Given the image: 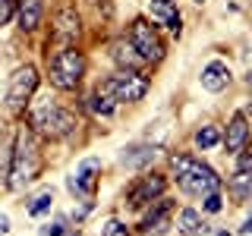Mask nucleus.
Segmentation results:
<instances>
[{
    "instance_id": "f257e3e1",
    "label": "nucleus",
    "mask_w": 252,
    "mask_h": 236,
    "mask_svg": "<svg viewBox=\"0 0 252 236\" xmlns=\"http://www.w3.org/2000/svg\"><path fill=\"white\" fill-rule=\"evenodd\" d=\"M29 129L35 136H44V139H66L69 132L79 126L76 114H69L66 107H60L57 101L51 98H41V101H29Z\"/></svg>"
},
{
    "instance_id": "f03ea898",
    "label": "nucleus",
    "mask_w": 252,
    "mask_h": 236,
    "mask_svg": "<svg viewBox=\"0 0 252 236\" xmlns=\"http://www.w3.org/2000/svg\"><path fill=\"white\" fill-rule=\"evenodd\" d=\"M41 177V145L29 126H19L13 142V167H10V189H26Z\"/></svg>"
},
{
    "instance_id": "7ed1b4c3",
    "label": "nucleus",
    "mask_w": 252,
    "mask_h": 236,
    "mask_svg": "<svg viewBox=\"0 0 252 236\" xmlns=\"http://www.w3.org/2000/svg\"><path fill=\"white\" fill-rule=\"evenodd\" d=\"M170 167H173V177H177V186L183 189L186 195H199L202 199V195L220 189V177L208 167V164L195 161L192 154H173Z\"/></svg>"
},
{
    "instance_id": "20e7f679",
    "label": "nucleus",
    "mask_w": 252,
    "mask_h": 236,
    "mask_svg": "<svg viewBox=\"0 0 252 236\" xmlns=\"http://www.w3.org/2000/svg\"><path fill=\"white\" fill-rule=\"evenodd\" d=\"M82 76H85V57H82V51H76V47H63V51H57L51 57V82L57 85L60 91L79 88Z\"/></svg>"
},
{
    "instance_id": "39448f33",
    "label": "nucleus",
    "mask_w": 252,
    "mask_h": 236,
    "mask_svg": "<svg viewBox=\"0 0 252 236\" xmlns=\"http://www.w3.org/2000/svg\"><path fill=\"white\" fill-rule=\"evenodd\" d=\"M98 91H104L107 98H114L117 104H132V101H142L148 91V79L136 73V69H120V73L107 76L104 82L98 85Z\"/></svg>"
},
{
    "instance_id": "423d86ee",
    "label": "nucleus",
    "mask_w": 252,
    "mask_h": 236,
    "mask_svg": "<svg viewBox=\"0 0 252 236\" xmlns=\"http://www.w3.org/2000/svg\"><path fill=\"white\" fill-rule=\"evenodd\" d=\"M35 88H38V69L32 66V63H26V66H19L10 76V85H6V107H10L13 114L26 110Z\"/></svg>"
},
{
    "instance_id": "0eeeda50",
    "label": "nucleus",
    "mask_w": 252,
    "mask_h": 236,
    "mask_svg": "<svg viewBox=\"0 0 252 236\" xmlns=\"http://www.w3.org/2000/svg\"><path fill=\"white\" fill-rule=\"evenodd\" d=\"M129 44L136 47V54L145 63L164 57V41H161L158 29L148 19H132V26H129Z\"/></svg>"
},
{
    "instance_id": "6e6552de",
    "label": "nucleus",
    "mask_w": 252,
    "mask_h": 236,
    "mask_svg": "<svg viewBox=\"0 0 252 236\" xmlns=\"http://www.w3.org/2000/svg\"><path fill=\"white\" fill-rule=\"evenodd\" d=\"M98 177H101V161H98V157H85V161L66 177V186H69L73 195L92 202L94 192H98Z\"/></svg>"
},
{
    "instance_id": "1a4fd4ad",
    "label": "nucleus",
    "mask_w": 252,
    "mask_h": 236,
    "mask_svg": "<svg viewBox=\"0 0 252 236\" xmlns=\"http://www.w3.org/2000/svg\"><path fill=\"white\" fill-rule=\"evenodd\" d=\"M164 186H167V179H164L161 173H145V177H139L136 183L129 186L126 202H129V208H145V205H152L155 199L164 195Z\"/></svg>"
},
{
    "instance_id": "9d476101",
    "label": "nucleus",
    "mask_w": 252,
    "mask_h": 236,
    "mask_svg": "<svg viewBox=\"0 0 252 236\" xmlns=\"http://www.w3.org/2000/svg\"><path fill=\"white\" fill-rule=\"evenodd\" d=\"M170 211H173V202L170 199H155V205L145 211V217H142V233L145 236H161L167 233L170 227Z\"/></svg>"
},
{
    "instance_id": "9b49d317",
    "label": "nucleus",
    "mask_w": 252,
    "mask_h": 236,
    "mask_svg": "<svg viewBox=\"0 0 252 236\" xmlns=\"http://www.w3.org/2000/svg\"><path fill=\"white\" fill-rule=\"evenodd\" d=\"M148 16L158 22V26H167L170 35H183V19H180L173 0H148Z\"/></svg>"
},
{
    "instance_id": "f8f14e48",
    "label": "nucleus",
    "mask_w": 252,
    "mask_h": 236,
    "mask_svg": "<svg viewBox=\"0 0 252 236\" xmlns=\"http://www.w3.org/2000/svg\"><path fill=\"white\" fill-rule=\"evenodd\" d=\"M199 82H202L205 91H215L218 94V91H224L227 85H230V69H227V63L211 60V63H205V66H202Z\"/></svg>"
},
{
    "instance_id": "ddd939ff",
    "label": "nucleus",
    "mask_w": 252,
    "mask_h": 236,
    "mask_svg": "<svg viewBox=\"0 0 252 236\" xmlns=\"http://www.w3.org/2000/svg\"><path fill=\"white\" fill-rule=\"evenodd\" d=\"M246 142H249V123H246V114H233V117H230V123H227L224 148H227L230 154H240Z\"/></svg>"
},
{
    "instance_id": "4468645a",
    "label": "nucleus",
    "mask_w": 252,
    "mask_h": 236,
    "mask_svg": "<svg viewBox=\"0 0 252 236\" xmlns=\"http://www.w3.org/2000/svg\"><path fill=\"white\" fill-rule=\"evenodd\" d=\"M54 38H60V41H76L79 38V16L73 6H60L54 13Z\"/></svg>"
},
{
    "instance_id": "2eb2a0df",
    "label": "nucleus",
    "mask_w": 252,
    "mask_h": 236,
    "mask_svg": "<svg viewBox=\"0 0 252 236\" xmlns=\"http://www.w3.org/2000/svg\"><path fill=\"white\" fill-rule=\"evenodd\" d=\"M41 0H19L16 3V22H19L22 31H35L38 26H41Z\"/></svg>"
},
{
    "instance_id": "dca6fc26",
    "label": "nucleus",
    "mask_w": 252,
    "mask_h": 236,
    "mask_svg": "<svg viewBox=\"0 0 252 236\" xmlns=\"http://www.w3.org/2000/svg\"><path fill=\"white\" fill-rule=\"evenodd\" d=\"M110 60H114L120 69H136V66H142V63H145V60L136 54V47H132L129 41H114V44H110Z\"/></svg>"
},
{
    "instance_id": "f3484780",
    "label": "nucleus",
    "mask_w": 252,
    "mask_h": 236,
    "mask_svg": "<svg viewBox=\"0 0 252 236\" xmlns=\"http://www.w3.org/2000/svg\"><path fill=\"white\" fill-rule=\"evenodd\" d=\"M155 157H158V148L155 145H132V148H126V151H123V167L139 170V167H145V164H152Z\"/></svg>"
},
{
    "instance_id": "a211bd4d",
    "label": "nucleus",
    "mask_w": 252,
    "mask_h": 236,
    "mask_svg": "<svg viewBox=\"0 0 252 236\" xmlns=\"http://www.w3.org/2000/svg\"><path fill=\"white\" fill-rule=\"evenodd\" d=\"M177 233H183V236H199L205 233V224H202V217H199V211H192V208H183L177 214Z\"/></svg>"
},
{
    "instance_id": "6ab92c4d",
    "label": "nucleus",
    "mask_w": 252,
    "mask_h": 236,
    "mask_svg": "<svg viewBox=\"0 0 252 236\" xmlns=\"http://www.w3.org/2000/svg\"><path fill=\"white\" fill-rule=\"evenodd\" d=\"M10 167H13V142L0 136V186H10Z\"/></svg>"
},
{
    "instance_id": "aec40b11",
    "label": "nucleus",
    "mask_w": 252,
    "mask_h": 236,
    "mask_svg": "<svg viewBox=\"0 0 252 236\" xmlns=\"http://www.w3.org/2000/svg\"><path fill=\"white\" fill-rule=\"evenodd\" d=\"M89 107H92V114H94V117H110V114L117 110V101H114V98H107L104 91L94 88V94L89 98Z\"/></svg>"
},
{
    "instance_id": "412c9836",
    "label": "nucleus",
    "mask_w": 252,
    "mask_h": 236,
    "mask_svg": "<svg viewBox=\"0 0 252 236\" xmlns=\"http://www.w3.org/2000/svg\"><path fill=\"white\" fill-rule=\"evenodd\" d=\"M230 189L236 199H249L252 195V170H236L230 179Z\"/></svg>"
},
{
    "instance_id": "4be33fe9",
    "label": "nucleus",
    "mask_w": 252,
    "mask_h": 236,
    "mask_svg": "<svg viewBox=\"0 0 252 236\" xmlns=\"http://www.w3.org/2000/svg\"><path fill=\"white\" fill-rule=\"evenodd\" d=\"M195 145H199L202 151H208V148L220 145V132H218V126H202V129L195 132Z\"/></svg>"
},
{
    "instance_id": "5701e85b",
    "label": "nucleus",
    "mask_w": 252,
    "mask_h": 236,
    "mask_svg": "<svg viewBox=\"0 0 252 236\" xmlns=\"http://www.w3.org/2000/svg\"><path fill=\"white\" fill-rule=\"evenodd\" d=\"M51 205H54V192H41V195H35L29 205V217H41L44 211H51Z\"/></svg>"
},
{
    "instance_id": "b1692460",
    "label": "nucleus",
    "mask_w": 252,
    "mask_h": 236,
    "mask_svg": "<svg viewBox=\"0 0 252 236\" xmlns=\"http://www.w3.org/2000/svg\"><path fill=\"white\" fill-rule=\"evenodd\" d=\"M202 208L208 211V214H218V211L224 208V199H220V192H208V195H202Z\"/></svg>"
},
{
    "instance_id": "393cba45",
    "label": "nucleus",
    "mask_w": 252,
    "mask_h": 236,
    "mask_svg": "<svg viewBox=\"0 0 252 236\" xmlns=\"http://www.w3.org/2000/svg\"><path fill=\"white\" fill-rule=\"evenodd\" d=\"M13 13H16V0H0V26H6L13 19Z\"/></svg>"
},
{
    "instance_id": "a878e982",
    "label": "nucleus",
    "mask_w": 252,
    "mask_h": 236,
    "mask_svg": "<svg viewBox=\"0 0 252 236\" xmlns=\"http://www.w3.org/2000/svg\"><path fill=\"white\" fill-rule=\"evenodd\" d=\"M104 236H129V230H126V224H120V220H107Z\"/></svg>"
},
{
    "instance_id": "bb28decb",
    "label": "nucleus",
    "mask_w": 252,
    "mask_h": 236,
    "mask_svg": "<svg viewBox=\"0 0 252 236\" xmlns=\"http://www.w3.org/2000/svg\"><path fill=\"white\" fill-rule=\"evenodd\" d=\"M66 230H63V224H47L44 230H41V236H63Z\"/></svg>"
},
{
    "instance_id": "cd10ccee",
    "label": "nucleus",
    "mask_w": 252,
    "mask_h": 236,
    "mask_svg": "<svg viewBox=\"0 0 252 236\" xmlns=\"http://www.w3.org/2000/svg\"><path fill=\"white\" fill-rule=\"evenodd\" d=\"M236 170H252V154H240V157H236Z\"/></svg>"
},
{
    "instance_id": "c85d7f7f",
    "label": "nucleus",
    "mask_w": 252,
    "mask_h": 236,
    "mask_svg": "<svg viewBox=\"0 0 252 236\" xmlns=\"http://www.w3.org/2000/svg\"><path fill=\"white\" fill-rule=\"evenodd\" d=\"M6 233H10V217L0 214V236H6Z\"/></svg>"
},
{
    "instance_id": "c756f323",
    "label": "nucleus",
    "mask_w": 252,
    "mask_h": 236,
    "mask_svg": "<svg viewBox=\"0 0 252 236\" xmlns=\"http://www.w3.org/2000/svg\"><path fill=\"white\" fill-rule=\"evenodd\" d=\"M240 233H252V217H249V220H246V224H243V227H240Z\"/></svg>"
},
{
    "instance_id": "7c9ffc66",
    "label": "nucleus",
    "mask_w": 252,
    "mask_h": 236,
    "mask_svg": "<svg viewBox=\"0 0 252 236\" xmlns=\"http://www.w3.org/2000/svg\"><path fill=\"white\" fill-rule=\"evenodd\" d=\"M246 85H249V88H252V69H249V73H246Z\"/></svg>"
},
{
    "instance_id": "2f4dec72",
    "label": "nucleus",
    "mask_w": 252,
    "mask_h": 236,
    "mask_svg": "<svg viewBox=\"0 0 252 236\" xmlns=\"http://www.w3.org/2000/svg\"><path fill=\"white\" fill-rule=\"evenodd\" d=\"M195 3H205V0H195Z\"/></svg>"
},
{
    "instance_id": "473e14b6",
    "label": "nucleus",
    "mask_w": 252,
    "mask_h": 236,
    "mask_svg": "<svg viewBox=\"0 0 252 236\" xmlns=\"http://www.w3.org/2000/svg\"><path fill=\"white\" fill-rule=\"evenodd\" d=\"M249 114H252V104H249Z\"/></svg>"
},
{
    "instance_id": "72a5a7b5",
    "label": "nucleus",
    "mask_w": 252,
    "mask_h": 236,
    "mask_svg": "<svg viewBox=\"0 0 252 236\" xmlns=\"http://www.w3.org/2000/svg\"><path fill=\"white\" fill-rule=\"evenodd\" d=\"M218 236H227V233H218Z\"/></svg>"
}]
</instances>
